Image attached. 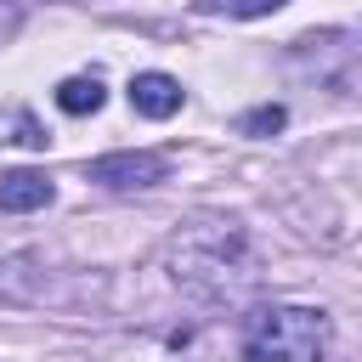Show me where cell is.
<instances>
[{
    "instance_id": "1",
    "label": "cell",
    "mask_w": 362,
    "mask_h": 362,
    "mask_svg": "<svg viewBox=\"0 0 362 362\" xmlns=\"http://www.w3.org/2000/svg\"><path fill=\"white\" fill-rule=\"evenodd\" d=\"M164 272L175 288L204 294V300H232L243 288H255L260 260L255 243L238 221H192L181 232H170L164 243Z\"/></svg>"
},
{
    "instance_id": "2",
    "label": "cell",
    "mask_w": 362,
    "mask_h": 362,
    "mask_svg": "<svg viewBox=\"0 0 362 362\" xmlns=\"http://www.w3.org/2000/svg\"><path fill=\"white\" fill-rule=\"evenodd\" d=\"M249 362H322L328 356V317L317 305H260L243 322Z\"/></svg>"
},
{
    "instance_id": "3",
    "label": "cell",
    "mask_w": 362,
    "mask_h": 362,
    "mask_svg": "<svg viewBox=\"0 0 362 362\" xmlns=\"http://www.w3.org/2000/svg\"><path fill=\"white\" fill-rule=\"evenodd\" d=\"M85 175H90L96 187H113V192H141V187H158V181L170 175V158H164V153H136V147H124V153H102Z\"/></svg>"
},
{
    "instance_id": "4",
    "label": "cell",
    "mask_w": 362,
    "mask_h": 362,
    "mask_svg": "<svg viewBox=\"0 0 362 362\" xmlns=\"http://www.w3.org/2000/svg\"><path fill=\"white\" fill-rule=\"evenodd\" d=\"M130 107H136L141 119H170V113H181V79H170V74H158V68L136 74V79H130Z\"/></svg>"
},
{
    "instance_id": "5",
    "label": "cell",
    "mask_w": 362,
    "mask_h": 362,
    "mask_svg": "<svg viewBox=\"0 0 362 362\" xmlns=\"http://www.w3.org/2000/svg\"><path fill=\"white\" fill-rule=\"evenodd\" d=\"M51 198H57V187H51L45 170H11V175H0V209H6V215L45 209Z\"/></svg>"
},
{
    "instance_id": "6",
    "label": "cell",
    "mask_w": 362,
    "mask_h": 362,
    "mask_svg": "<svg viewBox=\"0 0 362 362\" xmlns=\"http://www.w3.org/2000/svg\"><path fill=\"white\" fill-rule=\"evenodd\" d=\"M51 136H45V124L23 107V102H0V147H28V153H40Z\"/></svg>"
},
{
    "instance_id": "7",
    "label": "cell",
    "mask_w": 362,
    "mask_h": 362,
    "mask_svg": "<svg viewBox=\"0 0 362 362\" xmlns=\"http://www.w3.org/2000/svg\"><path fill=\"white\" fill-rule=\"evenodd\" d=\"M102 102H107V90H102V79H96V74H68V79L57 85V107H62V113H74V119L96 113Z\"/></svg>"
},
{
    "instance_id": "8",
    "label": "cell",
    "mask_w": 362,
    "mask_h": 362,
    "mask_svg": "<svg viewBox=\"0 0 362 362\" xmlns=\"http://www.w3.org/2000/svg\"><path fill=\"white\" fill-rule=\"evenodd\" d=\"M204 17H238V23H249V17H272V11H283L288 0H192Z\"/></svg>"
},
{
    "instance_id": "9",
    "label": "cell",
    "mask_w": 362,
    "mask_h": 362,
    "mask_svg": "<svg viewBox=\"0 0 362 362\" xmlns=\"http://www.w3.org/2000/svg\"><path fill=\"white\" fill-rule=\"evenodd\" d=\"M283 119H288V113H283L277 102H266V107L243 113V119H238V130H243V136H272V130H283Z\"/></svg>"
},
{
    "instance_id": "10",
    "label": "cell",
    "mask_w": 362,
    "mask_h": 362,
    "mask_svg": "<svg viewBox=\"0 0 362 362\" xmlns=\"http://www.w3.org/2000/svg\"><path fill=\"white\" fill-rule=\"evenodd\" d=\"M23 28V0H0V45H11Z\"/></svg>"
}]
</instances>
